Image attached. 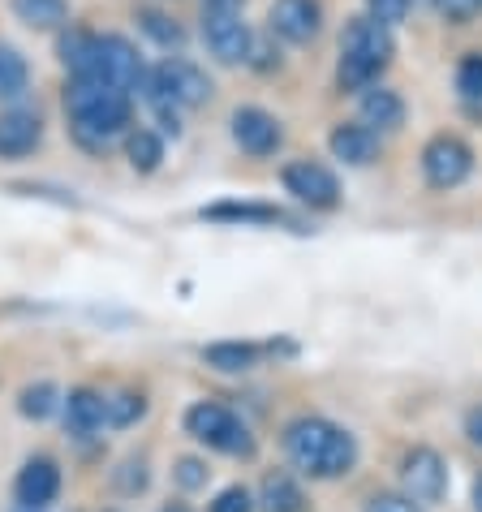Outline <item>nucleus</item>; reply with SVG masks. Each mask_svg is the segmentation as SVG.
<instances>
[{
	"label": "nucleus",
	"mask_w": 482,
	"mask_h": 512,
	"mask_svg": "<svg viewBox=\"0 0 482 512\" xmlns=\"http://www.w3.org/2000/svg\"><path fill=\"white\" fill-rule=\"evenodd\" d=\"M125 151H130L134 173H155L160 160H164V142H160V134H151V130H134L130 142H125Z\"/></svg>",
	"instance_id": "nucleus-22"
},
{
	"label": "nucleus",
	"mask_w": 482,
	"mask_h": 512,
	"mask_svg": "<svg viewBox=\"0 0 482 512\" xmlns=\"http://www.w3.org/2000/svg\"><path fill=\"white\" fill-rule=\"evenodd\" d=\"M401 478H405V495L414 504H439L444 500V487H448V469L444 457L435 448H414L401 465Z\"/></svg>",
	"instance_id": "nucleus-10"
},
{
	"label": "nucleus",
	"mask_w": 482,
	"mask_h": 512,
	"mask_svg": "<svg viewBox=\"0 0 482 512\" xmlns=\"http://www.w3.org/2000/svg\"><path fill=\"white\" fill-rule=\"evenodd\" d=\"M267 26L285 44H310L323 26V5L319 0H276L272 13H267Z\"/></svg>",
	"instance_id": "nucleus-11"
},
{
	"label": "nucleus",
	"mask_w": 482,
	"mask_h": 512,
	"mask_svg": "<svg viewBox=\"0 0 482 512\" xmlns=\"http://www.w3.org/2000/svg\"><path fill=\"white\" fill-rule=\"evenodd\" d=\"M285 452L289 461L310 478H340L358 461V444L345 426L328 418H297L285 431Z\"/></svg>",
	"instance_id": "nucleus-2"
},
{
	"label": "nucleus",
	"mask_w": 482,
	"mask_h": 512,
	"mask_svg": "<svg viewBox=\"0 0 482 512\" xmlns=\"http://www.w3.org/2000/svg\"><path fill=\"white\" fill-rule=\"evenodd\" d=\"M26 87H31V69L9 44H0V99H18Z\"/></svg>",
	"instance_id": "nucleus-21"
},
{
	"label": "nucleus",
	"mask_w": 482,
	"mask_h": 512,
	"mask_svg": "<svg viewBox=\"0 0 482 512\" xmlns=\"http://www.w3.org/2000/svg\"><path fill=\"white\" fill-rule=\"evenodd\" d=\"M211 512H250V491L246 487H229L211 500Z\"/></svg>",
	"instance_id": "nucleus-30"
},
{
	"label": "nucleus",
	"mask_w": 482,
	"mask_h": 512,
	"mask_svg": "<svg viewBox=\"0 0 482 512\" xmlns=\"http://www.w3.org/2000/svg\"><path fill=\"white\" fill-rule=\"evenodd\" d=\"M13 13H18V22H26L31 31H56V26H65L69 5L65 0H13Z\"/></svg>",
	"instance_id": "nucleus-19"
},
{
	"label": "nucleus",
	"mask_w": 482,
	"mask_h": 512,
	"mask_svg": "<svg viewBox=\"0 0 482 512\" xmlns=\"http://www.w3.org/2000/svg\"><path fill=\"white\" fill-rule=\"evenodd\" d=\"M177 482H181V487H186V491L207 487V465H203V461H194V457L177 461Z\"/></svg>",
	"instance_id": "nucleus-31"
},
{
	"label": "nucleus",
	"mask_w": 482,
	"mask_h": 512,
	"mask_svg": "<svg viewBox=\"0 0 482 512\" xmlns=\"http://www.w3.org/2000/svg\"><path fill=\"white\" fill-rule=\"evenodd\" d=\"M65 112L82 147L108 151V142L121 138L130 125V91H117L99 78H74L65 91Z\"/></svg>",
	"instance_id": "nucleus-1"
},
{
	"label": "nucleus",
	"mask_w": 482,
	"mask_h": 512,
	"mask_svg": "<svg viewBox=\"0 0 482 512\" xmlns=\"http://www.w3.org/2000/svg\"><path fill=\"white\" fill-rule=\"evenodd\" d=\"M263 508L267 512H302V491L289 474H272L263 482Z\"/></svg>",
	"instance_id": "nucleus-23"
},
{
	"label": "nucleus",
	"mask_w": 482,
	"mask_h": 512,
	"mask_svg": "<svg viewBox=\"0 0 482 512\" xmlns=\"http://www.w3.org/2000/svg\"><path fill=\"white\" fill-rule=\"evenodd\" d=\"M18 409H22L26 418H48L52 409H56V388H52V383H35V388L22 392V405Z\"/></svg>",
	"instance_id": "nucleus-26"
},
{
	"label": "nucleus",
	"mask_w": 482,
	"mask_h": 512,
	"mask_svg": "<svg viewBox=\"0 0 482 512\" xmlns=\"http://www.w3.org/2000/svg\"><path fill=\"white\" fill-rule=\"evenodd\" d=\"M203 44L220 65H237V61H250L254 35H250V26L241 22V13H207Z\"/></svg>",
	"instance_id": "nucleus-9"
},
{
	"label": "nucleus",
	"mask_w": 482,
	"mask_h": 512,
	"mask_svg": "<svg viewBox=\"0 0 482 512\" xmlns=\"http://www.w3.org/2000/svg\"><path fill=\"white\" fill-rule=\"evenodd\" d=\"M465 435H470V444H478V448H482V405L465 414Z\"/></svg>",
	"instance_id": "nucleus-33"
},
{
	"label": "nucleus",
	"mask_w": 482,
	"mask_h": 512,
	"mask_svg": "<svg viewBox=\"0 0 482 512\" xmlns=\"http://www.w3.org/2000/svg\"><path fill=\"white\" fill-rule=\"evenodd\" d=\"M474 508H478V512H482V478H478V482H474Z\"/></svg>",
	"instance_id": "nucleus-35"
},
{
	"label": "nucleus",
	"mask_w": 482,
	"mask_h": 512,
	"mask_svg": "<svg viewBox=\"0 0 482 512\" xmlns=\"http://www.w3.org/2000/svg\"><path fill=\"white\" fill-rule=\"evenodd\" d=\"M26 512H35V508H26Z\"/></svg>",
	"instance_id": "nucleus-37"
},
{
	"label": "nucleus",
	"mask_w": 482,
	"mask_h": 512,
	"mask_svg": "<svg viewBox=\"0 0 482 512\" xmlns=\"http://www.w3.org/2000/svg\"><path fill=\"white\" fill-rule=\"evenodd\" d=\"M371 512H418L414 500H401V495H375Z\"/></svg>",
	"instance_id": "nucleus-32"
},
{
	"label": "nucleus",
	"mask_w": 482,
	"mask_h": 512,
	"mask_svg": "<svg viewBox=\"0 0 482 512\" xmlns=\"http://www.w3.org/2000/svg\"><path fill=\"white\" fill-rule=\"evenodd\" d=\"M39 138H44V121L35 117V112H0V155L5 160H22V155H31L39 147Z\"/></svg>",
	"instance_id": "nucleus-13"
},
{
	"label": "nucleus",
	"mask_w": 482,
	"mask_h": 512,
	"mask_svg": "<svg viewBox=\"0 0 482 512\" xmlns=\"http://www.w3.org/2000/svg\"><path fill=\"white\" fill-rule=\"evenodd\" d=\"M328 147H332L336 160L362 168V164H371L379 155V134L371 130V125H336L332 138H328Z\"/></svg>",
	"instance_id": "nucleus-15"
},
{
	"label": "nucleus",
	"mask_w": 482,
	"mask_h": 512,
	"mask_svg": "<svg viewBox=\"0 0 482 512\" xmlns=\"http://www.w3.org/2000/svg\"><path fill=\"white\" fill-rule=\"evenodd\" d=\"M241 5H246V0H203L207 13H241Z\"/></svg>",
	"instance_id": "nucleus-34"
},
{
	"label": "nucleus",
	"mask_w": 482,
	"mask_h": 512,
	"mask_svg": "<svg viewBox=\"0 0 482 512\" xmlns=\"http://www.w3.org/2000/svg\"><path fill=\"white\" fill-rule=\"evenodd\" d=\"M422 173H427V181L435 190H452V186H461V181L474 173V151L465 147L461 138L439 134V138H431L427 147H422Z\"/></svg>",
	"instance_id": "nucleus-7"
},
{
	"label": "nucleus",
	"mask_w": 482,
	"mask_h": 512,
	"mask_svg": "<svg viewBox=\"0 0 482 512\" xmlns=\"http://www.w3.org/2000/svg\"><path fill=\"white\" fill-rule=\"evenodd\" d=\"M203 220H233V224H285V211L259 207V203H220L207 207Z\"/></svg>",
	"instance_id": "nucleus-20"
},
{
	"label": "nucleus",
	"mask_w": 482,
	"mask_h": 512,
	"mask_svg": "<svg viewBox=\"0 0 482 512\" xmlns=\"http://www.w3.org/2000/svg\"><path fill=\"white\" fill-rule=\"evenodd\" d=\"M138 26H143V31H147L160 48H177L181 39H186V31H181V26L168 18V13H155V9H143V13H138Z\"/></svg>",
	"instance_id": "nucleus-24"
},
{
	"label": "nucleus",
	"mask_w": 482,
	"mask_h": 512,
	"mask_svg": "<svg viewBox=\"0 0 482 512\" xmlns=\"http://www.w3.org/2000/svg\"><path fill=\"white\" fill-rule=\"evenodd\" d=\"M56 491H61V469H56V461H48V457L26 461V469L18 474V500H22V508H44V504L56 500Z\"/></svg>",
	"instance_id": "nucleus-14"
},
{
	"label": "nucleus",
	"mask_w": 482,
	"mask_h": 512,
	"mask_svg": "<svg viewBox=\"0 0 482 512\" xmlns=\"http://www.w3.org/2000/svg\"><path fill=\"white\" fill-rule=\"evenodd\" d=\"M203 362L211 371H224V375H237V371H250L259 362V349L254 345H241V340H220V345H207L203 349Z\"/></svg>",
	"instance_id": "nucleus-18"
},
{
	"label": "nucleus",
	"mask_w": 482,
	"mask_h": 512,
	"mask_svg": "<svg viewBox=\"0 0 482 512\" xmlns=\"http://www.w3.org/2000/svg\"><path fill=\"white\" fill-rule=\"evenodd\" d=\"M285 190L297 198V203H306V207H315V211H332L340 203V181L332 168H323L315 160H293L285 173Z\"/></svg>",
	"instance_id": "nucleus-8"
},
{
	"label": "nucleus",
	"mask_w": 482,
	"mask_h": 512,
	"mask_svg": "<svg viewBox=\"0 0 482 512\" xmlns=\"http://www.w3.org/2000/svg\"><path fill=\"white\" fill-rule=\"evenodd\" d=\"M233 138L237 147L254 155V160H263V155H276L280 142H285V130H280V121L272 112L263 108H237L233 112Z\"/></svg>",
	"instance_id": "nucleus-12"
},
{
	"label": "nucleus",
	"mask_w": 482,
	"mask_h": 512,
	"mask_svg": "<svg viewBox=\"0 0 482 512\" xmlns=\"http://www.w3.org/2000/svg\"><path fill=\"white\" fill-rule=\"evenodd\" d=\"M104 422H108V401H104V396L91 392V388L69 392V401H65V426H69V431H74L78 439L95 435Z\"/></svg>",
	"instance_id": "nucleus-16"
},
{
	"label": "nucleus",
	"mask_w": 482,
	"mask_h": 512,
	"mask_svg": "<svg viewBox=\"0 0 482 512\" xmlns=\"http://www.w3.org/2000/svg\"><path fill=\"white\" fill-rule=\"evenodd\" d=\"M78 78H99L117 91H134L138 82H143V65H138V52H134L130 39L95 35L91 39V65H87V74H78Z\"/></svg>",
	"instance_id": "nucleus-5"
},
{
	"label": "nucleus",
	"mask_w": 482,
	"mask_h": 512,
	"mask_svg": "<svg viewBox=\"0 0 482 512\" xmlns=\"http://www.w3.org/2000/svg\"><path fill=\"white\" fill-rule=\"evenodd\" d=\"M186 431L198 439V444L229 452V457H250L254 452V439L246 431V422H241L233 409H224L220 401H198L186 414Z\"/></svg>",
	"instance_id": "nucleus-4"
},
{
	"label": "nucleus",
	"mask_w": 482,
	"mask_h": 512,
	"mask_svg": "<svg viewBox=\"0 0 482 512\" xmlns=\"http://www.w3.org/2000/svg\"><path fill=\"white\" fill-rule=\"evenodd\" d=\"M143 396H134V392H121V396H112L108 401V422L112 426H130L138 414H143Z\"/></svg>",
	"instance_id": "nucleus-27"
},
{
	"label": "nucleus",
	"mask_w": 482,
	"mask_h": 512,
	"mask_svg": "<svg viewBox=\"0 0 482 512\" xmlns=\"http://www.w3.org/2000/svg\"><path fill=\"white\" fill-rule=\"evenodd\" d=\"M409 5H414V0H366V13L384 26H396V22H405Z\"/></svg>",
	"instance_id": "nucleus-29"
},
{
	"label": "nucleus",
	"mask_w": 482,
	"mask_h": 512,
	"mask_svg": "<svg viewBox=\"0 0 482 512\" xmlns=\"http://www.w3.org/2000/svg\"><path fill=\"white\" fill-rule=\"evenodd\" d=\"M457 91L470 99V104H478V99H482V52H470L457 65Z\"/></svg>",
	"instance_id": "nucleus-25"
},
{
	"label": "nucleus",
	"mask_w": 482,
	"mask_h": 512,
	"mask_svg": "<svg viewBox=\"0 0 482 512\" xmlns=\"http://www.w3.org/2000/svg\"><path fill=\"white\" fill-rule=\"evenodd\" d=\"M164 512H190V508H186V504H168Z\"/></svg>",
	"instance_id": "nucleus-36"
},
{
	"label": "nucleus",
	"mask_w": 482,
	"mask_h": 512,
	"mask_svg": "<svg viewBox=\"0 0 482 512\" xmlns=\"http://www.w3.org/2000/svg\"><path fill=\"white\" fill-rule=\"evenodd\" d=\"M392 61V35L384 22L366 18H349L345 35H340V65H336V82L340 91H366L375 87V78L388 69Z\"/></svg>",
	"instance_id": "nucleus-3"
},
{
	"label": "nucleus",
	"mask_w": 482,
	"mask_h": 512,
	"mask_svg": "<svg viewBox=\"0 0 482 512\" xmlns=\"http://www.w3.org/2000/svg\"><path fill=\"white\" fill-rule=\"evenodd\" d=\"M151 87L168 95L177 108H198L211 99V78L198 69L194 61H186V56H168V61H160L151 69Z\"/></svg>",
	"instance_id": "nucleus-6"
},
{
	"label": "nucleus",
	"mask_w": 482,
	"mask_h": 512,
	"mask_svg": "<svg viewBox=\"0 0 482 512\" xmlns=\"http://www.w3.org/2000/svg\"><path fill=\"white\" fill-rule=\"evenodd\" d=\"M435 9H439V18H444V22L465 26V22H474V18H478L482 0H435Z\"/></svg>",
	"instance_id": "nucleus-28"
},
{
	"label": "nucleus",
	"mask_w": 482,
	"mask_h": 512,
	"mask_svg": "<svg viewBox=\"0 0 482 512\" xmlns=\"http://www.w3.org/2000/svg\"><path fill=\"white\" fill-rule=\"evenodd\" d=\"M401 121H405L401 95L388 91V87H366V95H362V125H371V130H396Z\"/></svg>",
	"instance_id": "nucleus-17"
}]
</instances>
